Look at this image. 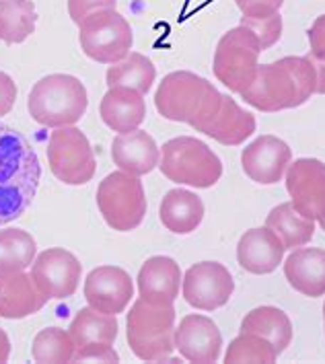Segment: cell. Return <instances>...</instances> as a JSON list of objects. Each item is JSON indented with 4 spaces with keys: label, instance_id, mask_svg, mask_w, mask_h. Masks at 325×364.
Listing matches in <instances>:
<instances>
[{
    "label": "cell",
    "instance_id": "cell-1",
    "mask_svg": "<svg viewBox=\"0 0 325 364\" xmlns=\"http://www.w3.org/2000/svg\"><path fill=\"white\" fill-rule=\"evenodd\" d=\"M317 91V70L311 56H287L262 64L253 82L241 93L251 107L276 114L307 103Z\"/></svg>",
    "mask_w": 325,
    "mask_h": 364
},
{
    "label": "cell",
    "instance_id": "cell-2",
    "mask_svg": "<svg viewBox=\"0 0 325 364\" xmlns=\"http://www.w3.org/2000/svg\"><path fill=\"white\" fill-rule=\"evenodd\" d=\"M41 179L38 153L15 128L0 124V227L31 206Z\"/></svg>",
    "mask_w": 325,
    "mask_h": 364
},
{
    "label": "cell",
    "instance_id": "cell-3",
    "mask_svg": "<svg viewBox=\"0 0 325 364\" xmlns=\"http://www.w3.org/2000/svg\"><path fill=\"white\" fill-rule=\"evenodd\" d=\"M223 93L204 77L188 70H177L163 78L154 93V107L165 119L181 122L196 132L202 124L216 115Z\"/></svg>",
    "mask_w": 325,
    "mask_h": 364
},
{
    "label": "cell",
    "instance_id": "cell-4",
    "mask_svg": "<svg viewBox=\"0 0 325 364\" xmlns=\"http://www.w3.org/2000/svg\"><path fill=\"white\" fill-rule=\"evenodd\" d=\"M89 95L85 85L70 75H48L36 82L27 99L29 115L46 128L75 126L85 115Z\"/></svg>",
    "mask_w": 325,
    "mask_h": 364
},
{
    "label": "cell",
    "instance_id": "cell-5",
    "mask_svg": "<svg viewBox=\"0 0 325 364\" xmlns=\"http://www.w3.org/2000/svg\"><path fill=\"white\" fill-rule=\"evenodd\" d=\"M126 338L136 356L146 363H179L171 358L175 342V309L156 307L138 299L126 319Z\"/></svg>",
    "mask_w": 325,
    "mask_h": 364
},
{
    "label": "cell",
    "instance_id": "cell-6",
    "mask_svg": "<svg viewBox=\"0 0 325 364\" xmlns=\"http://www.w3.org/2000/svg\"><path fill=\"white\" fill-rule=\"evenodd\" d=\"M159 169L163 175L191 188L206 190L223 177V163L211 146L198 138L179 136L163 144Z\"/></svg>",
    "mask_w": 325,
    "mask_h": 364
},
{
    "label": "cell",
    "instance_id": "cell-7",
    "mask_svg": "<svg viewBox=\"0 0 325 364\" xmlns=\"http://www.w3.org/2000/svg\"><path fill=\"white\" fill-rule=\"evenodd\" d=\"M262 43L257 36L247 29L245 25H239L225 33L214 52V77L223 82L230 93H243L260 68V54Z\"/></svg>",
    "mask_w": 325,
    "mask_h": 364
},
{
    "label": "cell",
    "instance_id": "cell-8",
    "mask_svg": "<svg viewBox=\"0 0 325 364\" xmlns=\"http://www.w3.org/2000/svg\"><path fill=\"white\" fill-rule=\"evenodd\" d=\"M80 48L99 64H115L130 54L134 33L126 17L117 9H97L78 23Z\"/></svg>",
    "mask_w": 325,
    "mask_h": 364
},
{
    "label": "cell",
    "instance_id": "cell-9",
    "mask_svg": "<svg viewBox=\"0 0 325 364\" xmlns=\"http://www.w3.org/2000/svg\"><path fill=\"white\" fill-rule=\"evenodd\" d=\"M97 208L114 230L130 232L138 229L146 216L142 181L126 171L110 173L97 188Z\"/></svg>",
    "mask_w": 325,
    "mask_h": 364
},
{
    "label": "cell",
    "instance_id": "cell-10",
    "mask_svg": "<svg viewBox=\"0 0 325 364\" xmlns=\"http://www.w3.org/2000/svg\"><path fill=\"white\" fill-rule=\"evenodd\" d=\"M48 163L56 179L66 186H85L97 171L91 142L75 126L54 128L48 142Z\"/></svg>",
    "mask_w": 325,
    "mask_h": 364
},
{
    "label": "cell",
    "instance_id": "cell-11",
    "mask_svg": "<svg viewBox=\"0 0 325 364\" xmlns=\"http://www.w3.org/2000/svg\"><path fill=\"white\" fill-rule=\"evenodd\" d=\"M82 264L70 251L52 247L39 253L31 264V278L39 292L50 299H68L77 292Z\"/></svg>",
    "mask_w": 325,
    "mask_h": 364
},
{
    "label": "cell",
    "instance_id": "cell-12",
    "mask_svg": "<svg viewBox=\"0 0 325 364\" xmlns=\"http://www.w3.org/2000/svg\"><path fill=\"white\" fill-rule=\"evenodd\" d=\"M181 288L188 305L200 311H216L229 303L235 280L223 264L200 262L186 272Z\"/></svg>",
    "mask_w": 325,
    "mask_h": 364
},
{
    "label": "cell",
    "instance_id": "cell-13",
    "mask_svg": "<svg viewBox=\"0 0 325 364\" xmlns=\"http://www.w3.org/2000/svg\"><path fill=\"white\" fill-rule=\"evenodd\" d=\"M290 202L309 220L325 218V163L319 159H299L287 169Z\"/></svg>",
    "mask_w": 325,
    "mask_h": 364
},
{
    "label": "cell",
    "instance_id": "cell-14",
    "mask_svg": "<svg viewBox=\"0 0 325 364\" xmlns=\"http://www.w3.org/2000/svg\"><path fill=\"white\" fill-rule=\"evenodd\" d=\"M134 296V284L126 269L117 266H99L85 280V299L89 307L107 315H119Z\"/></svg>",
    "mask_w": 325,
    "mask_h": 364
},
{
    "label": "cell",
    "instance_id": "cell-15",
    "mask_svg": "<svg viewBox=\"0 0 325 364\" xmlns=\"http://www.w3.org/2000/svg\"><path fill=\"white\" fill-rule=\"evenodd\" d=\"M292 163V151L284 140L276 136H260L251 144H247L241 153L243 171L251 181L262 186L278 183L288 165Z\"/></svg>",
    "mask_w": 325,
    "mask_h": 364
},
{
    "label": "cell",
    "instance_id": "cell-16",
    "mask_svg": "<svg viewBox=\"0 0 325 364\" xmlns=\"http://www.w3.org/2000/svg\"><path fill=\"white\" fill-rule=\"evenodd\" d=\"M175 350L186 360L198 364L216 363L220 358L223 336L206 315H188L173 333Z\"/></svg>",
    "mask_w": 325,
    "mask_h": 364
},
{
    "label": "cell",
    "instance_id": "cell-17",
    "mask_svg": "<svg viewBox=\"0 0 325 364\" xmlns=\"http://www.w3.org/2000/svg\"><path fill=\"white\" fill-rule=\"evenodd\" d=\"M181 269L179 264L167 255H154L149 257L138 272V294L144 303L165 307L173 305L179 296L181 287Z\"/></svg>",
    "mask_w": 325,
    "mask_h": 364
},
{
    "label": "cell",
    "instance_id": "cell-18",
    "mask_svg": "<svg viewBox=\"0 0 325 364\" xmlns=\"http://www.w3.org/2000/svg\"><path fill=\"white\" fill-rule=\"evenodd\" d=\"M284 251L287 247L282 239L270 227L251 229L239 239L237 262L249 274L264 276V274H272L282 264Z\"/></svg>",
    "mask_w": 325,
    "mask_h": 364
},
{
    "label": "cell",
    "instance_id": "cell-19",
    "mask_svg": "<svg viewBox=\"0 0 325 364\" xmlns=\"http://www.w3.org/2000/svg\"><path fill=\"white\" fill-rule=\"evenodd\" d=\"M48 299L39 292L31 274L0 272V317L2 319H25L43 309Z\"/></svg>",
    "mask_w": 325,
    "mask_h": 364
},
{
    "label": "cell",
    "instance_id": "cell-20",
    "mask_svg": "<svg viewBox=\"0 0 325 364\" xmlns=\"http://www.w3.org/2000/svg\"><path fill=\"white\" fill-rule=\"evenodd\" d=\"M112 159L119 171L142 177L159 167L161 149L154 138L144 130H132L126 134H117L112 144Z\"/></svg>",
    "mask_w": 325,
    "mask_h": 364
},
{
    "label": "cell",
    "instance_id": "cell-21",
    "mask_svg": "<svg viewBox=\"0 0 325 364\" xmlns=\"http://www.w3.org/2000/svg\"><path fill=\"white\" fill-rule=\"evenodd\" d=\"M99 114L103 124L117 134L138 130V126L146 117L144 95L128 87H114L101 99Z\"/></svg>",
    "mask_w": 325,
    "mask_h": 364
},
{
    "label": "cell",
    "instance_id": "cell-22",
    "mask_svg": "<svg viewBox=\"0 0 325 364\" xmlns=\"http://www.w3.org/2000/svg\"><path fill=\"white\" fill-rule=\"evenodd\" d=\"M198 132L211 136L225 146H239L255 132V115L245 112L233 97L223 95L220 109L206 124H202Z\"/></svg>",
    "mask_w": 325,
    "mask_h": 364
},
{
    "label": "cell",
    "instance_id": "cell-23",
    "mask_svg": "<svg viewBox=\"0 0 325 364\" xmlns=\"http://www.w3.org/2000/svg\"><path fill=\"white\" fill-rule=\"evenodd\" d=\"M284 276L297 292L317 299L325 294V251L299 247L284 262Z\"/></svg>",
    "mask_w": 325,
    "mask_h": 364
},
{
    "label": "cell",
    "instance_id": "cell-24",
    "mask_svg": "<svg viewBox=\"0 0 325 364\" xmlns=\"http://www.w3.org/2000/svg\"><path fill=\"white\" fill-rule=\"evenodd\" d=\"M159 216L167 230L175 235H190L200 227L204 218V204L193 192L171 190L165 193L161 202Z\"/></svg>",
    "mask_w": 325,
    "mask_h": 364
},
{
    "label": "cell",
    "instance_id": "cell-25",
    "mask_svg": "<svg viewBox=\"0 0 325 364\" xmlns=\"http://www.w3.org/2000/svg\"><path fill=\"white\" fill-rule=\"evenodd\" d=\"M117 319L115 315L101 313L93 307L80 309L68 327L77 350L87 346H114L117 338Z\"/></svg>",
    "mask_w": 325,
    "mask_h": 364
},
{
    "label": "cell",
    "instance_id": "cell-26",
    "mask_svg": "<svg viewBox=\"0 0 325 364\" xmlns=\"http://www.w3.org/2000/svg\"><path fill=\"white\" fill-rule=\"evenodd\" d=\"M241 331L257 333L268 340L278 352V356L287 350L292 342V323L284 311L276 307H257L249 311L241 321Z\"/></svg>",
    "mask_w": 325,
    "mask_h": 364
},
{
    "label": "cell",
    "instance_id": "cell-27",
    "mask_svg": "<svg viewBox=\"0 0 325 364\" xmlns=\"http://www.w3.org/2000/svg\"><path fill=\"white\" fill-rule=\"evenodd\" d=\"M156 70L154 64L138 52H130L128 56L115 64H110L107 75H105V82L110 89L114 87H128L134 89L140 95H146L153 87Z\"/></svg>",
    "mask_w": 325,
    "mask_h": 364
},
{
    "label": "cell",
    "instance_id": "cell-28",
    "mask_svg": "<svg viewBox=\"0 0 325 364\" xmlns=\"http://www.w3.org/2000/svg\"><path fill=\"white\" fill-rule=\"evenodd\" d=\"M266 227H270L282 239L287 250L303 247L315 235V220L305 218L292 206V202H284V204L272 208L266 218Z\"/></svg>",
    "mask_w": 325,
    "mask_h": 364
},
{
    "label": "cell",
    "instance_id": "cell-29",
    "mask_svg": "<svg viewBox=\"0 0 325 364\" xmlns=\"http://www.w3.org/2000/svg\"><path fill=\"white\" fill-rule=\"evenodd\" d=\"M38 13L31 0H0V39L9 46L23 43L36 31Z\"/></svg>",
    "mask_w": 325,
    "mask_h": 364
},
{
    "label": "cell",
    "instance_id": "cell-30",
    "mask_svg": "<svg viewBox=\"0 0 325 364\" xmlns=\"http://www.w3.org/2000/svg\"><path fill=\"white\" fill-rule=\"evenodd\" d=\"M36 239L27 230H0V272L27 269L36 259Z\"/></svg>",
    "mask_w": 325,
    "mask_h": 364
},
{
    "label": "cell",
    "instance_id": "cell-31",
    "mask_svg": "<svg viewBox=\"0 0 325 364\" xmlns=\"http://www.w3.org/2000/svg\"><path fill=\"white\" fill-rule=\"evenodd\" d=\"M75 352L77 346L70 331H64L60 327L41 329L31 346V356L36 363H73Z\"/></svg>",
    "mask_w": 325,
    "mask_h": 364
},
{
    "label": "cell",
    "instance_id": "cell-32",
    "mask_svg": "<svg viewBox=\"0 0 325 364\" xmlns=\"http://www.w3.org/2000/svg\"><path fill=\"white\" fill-rule=\"evenodd\" d=\"M278 352L274 350V346L268 340H264L257 333H249L241 331L233 342L229 344V350L225 354V363L237 364V363H264L272 364L276 363Z\"/></svg>",
    "mask_w": 325,
    "mask_h": 364
},
{
    "label": "cell",
    "instance_id": "cell-33",
    "mask_svg": "<svg viewBox=\"0 0 325 364\" xmlns=\"http://www.w3.org/2000/svg\"><path fill=\"white\" fill-rule=\"evenodd\" d=\"M241 25H245L247 29H251V31L257 36L264 52L270 50V48L280 39V36H282V17H280V13L270 15V17H264V19L241 17Z\"/></svg>",
    "mask_w": 325,
    "mask_h": 364
},
{
    "label": "cell",
    "instance_id": "cell-34",
    "mask_svg": "<svg viewBox=\"0 0 325 364\" xmlns=\"http://www.w3.org/2000/svg\"><path fill=\"white\" fill-rule=\"evenodd\" d=\"M235 2L241 9L243 17H251V19H264L270 15H276L284 4V0H235Z\"/></svg>",
    "mask_w": 325,
    "mask_h": 364
},
{
    "label": "cell",
    "instance_id": "cell-35",
    "mask_svg": "<svg viewBox=\"0 0 325 364\" xmlns=\"http://www.w3.org/2000/svg\"><path fill=\"white\" fill-rule=\"evenodd\" d=\"M73 363H119L114 346H87L75 352Z\"/></svg>",
    "mask_w": 325,
    "mask_h": 364
},
{
    "label": "cell",
    "instance_id": "cell-36",
    "mask_svg": "<svg viewBox=\"0 0 325 364\" xmlns=\"http://www.w3.org/2000/svg\"><path fill=\"white\" fill-rule=\"evenodd\" d=\"M309 43H311V56L325 64V15L317 17L309 29Z\"/></svg>",
    "mask_w": 325,
    "mask_h": 364
},
{
    "label": "cell",
    "instance_id": "cell-37",
    "mask_svg": "<svg viewBox=\"0 0 325 364\" xmlns=\"http://www.w3.org/2000/svg\"><path fill=\"white\" fill-rule=\"evenodd\" d=\"M17 101V85L6 73L0 70V117L6 115Z\"/></svg>",
    "mask_w": 325,
    "mask_h": 364
},
{
    "label": "cell",
    "instance_id": "cell-38",
    "mask_svg": "<svg viewBox=\"0 0 325 364\" xmlns=\"http://www.w3.org/2000/svg\"><path fill=\"white\" fill-rule=\"evenodd\" d=\"M311 56V54H309ZM313 60V64H315V70H317V95H325V64L324 62H319V60H315V58L311 56Z\"/></svg>",
    "mask_w": 325,
    "mask_h": 364
},
{
    "label": "cell",
    "instance_id": "cell-39",
    "mask_svg": "<svg viewBox=\"0 0 325 364\" xmlns=\"http://www.w3.org/2000/svg\"><path fill=\"white\" fill-rule=\"evenodd\" d=\"M11 356V340L4 329H0V363H6Z\"/></svg>",
    "mask_w": 325,
    "mask_h": 364
},
{
    "label": "cell",
    "instance_id": "cell-40",
    "mask_svg": "<svg viewBox=\"0 0 325 364\" xmlns=\"http://www.w3.org/2000/svg\"><path fill=\"white\" fill-rule=\"evenodd\" d=\"M319 225H321V229L325 230V218H321V220H319Z\"/></svg>",
    "mask_w": 325,
    "mask_h": 364
},
{
    "label": "cell",
    "instance_id": "cell-41",
    "mask_svg": "<svg viewBox=\"0 0 325 364\" xmlns=\"http://www.w3.org/2000/svg\"><path fill=\"white\" fill-rule=\"evenodd\" d=\"M324 323H325V305H324Z\"/></svg>",
    "mask_w": 325,
    "mask_h": 364
},
{
    "label": "cell",
    "instance_id": "cell-42",
    "mask_svg": "<svg viewBox=\"0 0 325 364\" xmlns=\"http://www.w3.org/2000/svg\"><path fill=\"white\" fill-rule=\"evenodd\" d=\"M95 2H107V0H95Z\"/></svg>",
    "mask_w": 325,
    "mask_h": 364
}]
</instances>
